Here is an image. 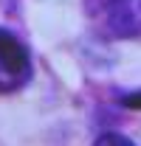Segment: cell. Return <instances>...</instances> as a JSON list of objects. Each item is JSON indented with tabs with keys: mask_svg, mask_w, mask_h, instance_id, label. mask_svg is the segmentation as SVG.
Listing matches in <instances>:
<instances>
[{
	"mask_svg": "<svg viewBox=\"0 0 141 146\" xmlns=\"http://www.w3.org/2000/svg\"><path fill=\"white\" fill-rule=\"evenodd\" d=\"M31 79V54L17 34L0 28V96L17 93Z\"/></svg>",
	"mask_w": 141,
	"mask_h": 146,
	"instance_id": "6da1fadb",
	"label": "cell"
},
{
	"mask_svg": "<svg viewBox=\"0 0 141 146\" xmlns=\"http://www.w3.org/2000/svg\"><path fill=\"white\" fill-rule=\"evenodd\" d=\"M105 20L110 34L122 39L141 36V0H107Z\"/></svg>",
	"mask_w": 141,
	"mask_h": 146,
	"instance_id": "7a4b0ae2",
	"label": "cell"
},
{
	"mask_svg": "<svg viewBox=\"0 0 141 146\" xmlns=\"http://www.w3.org/2000/svg\"><path fill=\"white\" fill-rule=\"evenodd\" d=\"M93 146H136L130 138H124L122 132H102L96 141H93Z\"/></svg>",
	"mask_w": 141,
	"mask_h": 146,
	"instance_id": "3957f363",
	"label": "cell"
},
{
	"mask_svg": "<svg viewBox=\"0 0 141 146\" xmlns=\"http://www.w3.org/2000/svg\"><path fill=\"white\" fill-rule=\"evenodd\" d=\"M122 104L124 107H133V110H141V90H133L127 96H122Z\"/></svg>",
	"mask_w": 141,
	"mask_h": 146,
	"instance_id": "277c9868",
	"label": "cell"
}]
</instances>
